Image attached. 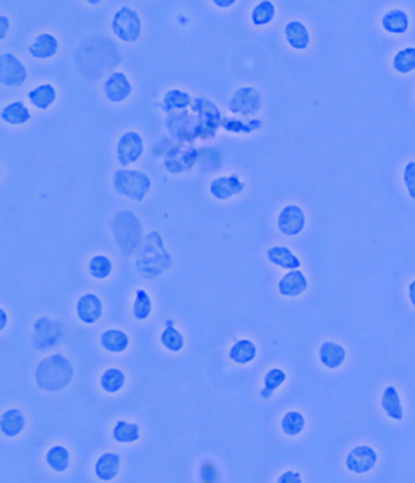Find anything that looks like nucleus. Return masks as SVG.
<instances>
[{
	"label": "nucleus",
	"instance_id": "obj_26",
	"mask_svg": "<svg viewBox=\"0 0 415 483\" xmlns=\"http://www.w3.org/2000/svg\"><path fill=\"white\" fill-rule=\"evenodd\" d=\"M257 357V346L250 339H238L229 349V358L237 365H247Z\"/></svg>",
	"mask_w": 415,
	"mask_h": 483
},
{
	"label": "nucleus",
	"instance_id": "obj_32",
	"mask_svg": "<svg viewBox=\"0 0 415 483\" xmlns=\"http://www.w3.org/2000/svg\"><path fill=\"white\" fill-rule=\"evenodd\" d=\"M190 104H191L190 95H186V93L179 91V90H170L169 93H165L164 95L163 109L168 114H172V112L184 111L186 106H190Z\"/></svg>",
	"mask_w": 415,
	"mask_h": 483
},
{
	"label": "nucleus",
	"instance_id": "obj_30",
	"mask_svg": "<svg viewBox=\"0 0 415 483\" xmlns=\"http://www.w3.org/2000/svg\"><path fill=\"white\" fill-rule=\"evenodd\" d=\"M161 344H163L164 349H168L170 352H179L184 347V336L174 328V321L172 320H165L164 329L161 332Z\"/></svg>",
	"mask_w": 415,
	"mask_h": 483
},
{
	"label": "nucleus",
	"instance_id": "obj_42",
	"mask_svg": "<svg viewBox=\"0 0 415 483\" xmlns=\"http://www.w3.org/2000/svg\"><path fill=\"white\" fill-rule=\"evenodd\" d=\"M0 25H2V31H0V38H5L8 31V18L5 15H0Z\"/></svg>",
	"mask_w": 415,
	"mask_h": 483
},
{
	"label": "nucleus",
	"instance_id": "obj_41",
	"mask_svg": "<svg viewBox=\"0 0 415 483\" xmlns=\"http://www.w3.org/2000/svg\"><path fill=\"white\" fill-rule=\"evenodd\" d=\"M278 483H302V477H300L299 472L287 470V472H284L281 477H279Z\"/></svg>",
	"mask_w": 415,
	"mask_h": 483
},
{
	"label": "nucleus",
	"instance_id": "obj_7",
	"mask_svg": "<svg viewBox=\"0 0 415 483\" xmlns=\"http://www.w3.org/2000/svg\"><path fill=\"white\" fill-rule=\"evenodd\" d=\"M28 76L26 67L20 62L17 57L10 52H4L0 55V83L7 88H20L23 86Z\"/></svg>",
	"mask_w": 415,
	"mask_h": 483
},
{
	"label": "nucleus",
	"instance_id": "obj_6",
	"mask_svg": "<svg viewBox=\"0 0 415 483\" xmlns=\"http://www.w3.org/2000/svg\"><path fill=\"white\" fill-rule=\"evenodd\" d=\"M263 106L259 91L252 86H243L233 93L229 102V111L236 116H253Z\"/></svg>",
	"mask_w": 415,
	"mask_h": 483
},
{
	"label": "nucleus",
	"instance_id": "obj_23",
	"mask_svg": "<svg viewBox=\"0 0 415 483\" xmlns=\"http://www.w3.org/2000/svg\"><path fill=\"white\" fill-rule=\"evenodd\" d=\"M0 118L8 125H23L31 118V114L23 101H13L2 107Z\"/></svg>",
	"mask_w": 415,
	"mask_h": 483
},
{
	"label": "nucleus",
	"instance_id": "obj_1",
	"mask_svg": "<svg viewBox=\"0 0 415 483\" xmlns=\"http://www.w3.org/2000/svg\"><path fill=\"white\" fill-rule=\"evenodd\" d=\"M137 271L147 279H154L172 266V257L165 250L163 236L151 231L144 236L142 252L135 261Z\"/></svg>",
	"mask_w": 415,
	"mask_h": 483
},
{
	"label": "nucleus",
	"instance_id": "obj_10",
	"mask_svg": "<svg viewBox=\"0 0 415 483\" xmlns=\"http://www.w3.org/2000/svg\"><path fill=\"white\" fill-rule=\"evenodd\" d=\"M376 461L378 456L375 453V449L370 448V446H355V448L351 449V453L347 454L346 467L352 474L362 475L370 472L373 467H375Z\"/></svg>",
	"mask_w": 415,
	"mask_h": 483
},
{
	"label": "nucleus",
	"instance_id": "obj_36",
	"mask_svg": "<svg viewBox=\"0 0 415 483\" xmlns=\"http://www.w3.org/2000/svg\"><path fill=\"white\" fill-rule=\"evenodd\" d=\"M393 69L401 75L415 70V48H404L393 57Z\"/></svg>",
	"mask_w": 415,
	"mask_h": 483
},
{
	"label": "nucleus",
	"instance_id": "obj_45",
	"mask_svg": "<svg viewBox=\"0 0 415 483\" xmlns=\"http://www.w3.org/2000/svg\"><path fill=\"white\" fill-rule=\"evenodd\" d=\"M0 315H2V323H0V329H4L5 326H7V311L2 308L0 310Z\"/></svg>",
	"mask_w": 415,
	"mask_h": 483
},
{
	"label": "nucleus",
	"instance_id": "obj_25",
	"mask_svg": "<svg viewBox=\"0 0 415 483\" xmlns=\"http://www.w3.org/2000/svg\"><path fill=\"white\" fill-rule=\"evenodd\" d=\"M57 97V93H55V88L50 85V83H43V85L33 88L28 93V100L29 102L33 104L36 109H39V111H46V109H49L52 104H54Z\"/></svg>",
	"mask_w": 415,
	"mask_h": 483
},
{
	"label": "nucleus",
	"instance_id": "obj_13",
	"mask_svg": "<svg viewBox=\"0 0 415 483\" xmlns=\"http://www.w3.org/2000/svg\"><path fill=\"white\" fill-rule=\"evenodd\" d=\"M76 316L81 323L95 325L102 316V302L96 294H83L75 306Z\"/></svg>",
	"mask_w": 415,
	"mask_h": 483
},
{
	"label": "nucleus",
	"instance_id": "obj_19",
	"mask_svg": "<svg viewBox=\"0 0 415 483\" xmlns=\"http://www.w3.org/2000/svg\"><path fill=\"white\" fill-rule=\"evenodd\" d=\"M57 50H59V43H57L55 36L49 33L38 34L29 46V54L39 60L50 59L57 54Z\"/></svg>",
	"mask_w": 415,
	"mask_h": 483
},
{
	"label": "nucleus",
	"instance_id": "obj_4",
	"mask_svg": "<svg viewBox=\"0 0 415 483\" xmlns=\"http://www.w3.org/2000/svg\"><path fill=\"white\" fill-rule=\"evenodd\" d=\"M114 190L123 198L133 201H143L151 190V180L142 170L118 169L112 177Z\"/></svg>",
	"mask_w": 415,
	"mask_h": 483
},
{
	"label": "nucleus",
	"instance_id": "obj_17",
	"mask_svg": "<svg viewBox=\"0 0 415 483\" xmlns=\"http://www.w3.org/2000/svg\"><path fill=\"white\" fill-rule=\"evenodd\" d=\"M318 358L321 365L329 368V370H336V368H339L346 360V349L339 342L325 341L323 344L320 346Z\"/></svg>",
	"mask_w": 415,
	"mask_h": 483
},
{
	"label": "nucleus",
	"instance_id": "obj_9",
	"mask_svg": "<svg viewBox=\"0 0 415 483\" xmlns=\"http://www.w3.org/2000/svg\"><path fill=\"white\" fill-rule=\"evenodd\" d=\"M33 329L34 342L41 349L57 344L62 336V325L57 320L49 318V316H41V318L36 320Z\"/></svg>",
	"mask_w": 415,
	"mask_h": 483
},
{
	"label": "nucleus",
	"instance_id": "obj_20",
	"mask_svg": "<svg viewBox=\"0 0 415 483\" xmlns=\"http://www.w3.org/2000/svg\"><path fill=\"white\" fill-rule=\"evenodd\" d=\"M266 258H268L269 263L274 264V266H279L283 269H289V271L300 268L299 257H295L292 250H290V248H287V247H284V245H276V247L268 248Z\"/></svg>",
	"mask_w": 415,
	"mask_h": 483
},
{
	"label": "nucleus",
	"instance_id": "obj_31",
	"mask_svg": "<svg viewBox=\"0 0 415 483\" xmlns=\"http://www.w3.org/2000/svg\"><path fill=\"white\" fill-rule=\"evenodd\" d=\"M123 384H125V375H123V372L118 370V368H107V370H104L100 378L101 389L104 393L109 394L121 391Z\"/></svg>",
	"mask_w": 415,
	"mask_h": 483
},
{
	"label": "nucleus",
	"instance_id": "obj_18",
	"mask_svg": "<svg viewBox=\"0 0 415 483\" xmlns=\"http://www.w3.org/2000/svg\"><path fill=\"white\" fill-rule=\"evenodd\" d=\"M121 470V458L116 453H104L97 458L95 464V475L101 482H111Z\"/></svg>",
	"mask_w": 415,
	"mask_h": 483
},
{
	"label": "nucleus",
	"instance_id": "obj_5",
	"mask_svg": "<svg viewBox=\"0 0 415 483\" xmlns=\"http://www.w3.org/2000/svg\"><path fill=\"white\" fill-rule=\"evenodd\" d=\"M112 31L123 43H135L142 34V20L135 8L121 7L112 17Z\"/></svg>",
	"mask_w": 415,
	"mask_h": 483
},
{
	"label": "nucleus",
	"instance_id": "obj_40",
	"mask_svg": "<svg viewBox=\"0 0 415 483\" xmlns=\"http://www.w3.org/2000/svg\"><path fill=\"white\" fill-rule=\"evenodd\" d=\"M200 480L203 483H211L219 480V472L212 462H203L200 467Z\"/></svg>",
	"mask_w": 415,
	"mask_h": 483
},
{
	"label": "nucleus",
	"instance_id": "obj_2",
	"mask_svg": "<svg viewBox=\"0 0 415 483\" xmlns=\"http://www.w3.org/2000/svg\"><path fill=\"white\" fill-rule=\"evenodd\" d=\"M72 378H74V365L62 354L44 357L34 370L36 384L49 393L65 389L70 384Z\"/></svg>",
	"mask_w": 415,
	"mask_h": 483
},
{
	"label": "nucleus",
	"instance_id": "obj_11",
	"mask_svg": "<svg viewBox=\"0 0 415 483\" xmlns=\"http://www.w3.org/2000/svg\"><path fill=\"white\" fill-rule=\"evenodd\" d=\"M305 227V212L297 205L284 206L278 215V229L284 236L295 237L304 231Z\"/></svg>",
	"mask_w": 415,
	"mask_h": 483
},
{
	"label": "nucleus",
	"instance_id": "obj_28",
	"mask_svg": "<svg viewBox=\"0 0 415 483\" xmlns=\"http://www.w3.org/2000/svg\"><path fill=\"white\" fill-rule=\"evenodd\" d=\"M46 464H48L50 470L59 472V474L65 472L67 469H69V464H70L69 449L62 444L52 446V448L48 449V453H46Z\"/></svg>",
	"mask_w": 415,
	"mask_h": 483
},
{
	"label": "nucleus",
	"instance_id": "obj_27",
	"mask_svg": "<svg viewBox=\"0 0 415 483\" xmlns=\"http://www.w3.org/2000/svg\"><path fill=\"white\" fill-rule=\"evenodd\" d=\"M381 407L385 410V414L393 420H402V404L401 397H399L397 389L389 384L385 388V391L381 394Z\"/></svg>",
	"mask_w": 415,
	"mask_h": 483
},
{
	"label": "nucleus",
	"instance_id": "obj_15",
	"mask_svg": "<svg viewBox=\"0 0 415 483\" xmlns=\"http://www.w3.org/2000/svg\"><path fill=\"white\" fill-rule=\"evenodd\" d=\"M307 278L305 274L300 271V269H292L287 274L279 279L278 283V290L279 294L284 295V297H299L300 294H304L307 290Z\"/></svg>",
	"mask_w": 415,
	"mask_h": 483
},
{
	"label": "nucleus",
	"instance_id": "obj_3",
	"mask_svg": "<svg viewBox=\"0 0 415 483\" xmlns=\"http://www.w3.org/2000/svg\"><path fill=\"white\" fill-rule=\"evenodd\" d=\"M111 229L118 245V250L125 257L135 254V252L143 245V226L138 217L135 216V212L127 210L116 212V216L112 217Z\"/></svg>",
	"mask_w": 415,
	"mask_h": 483
},
{
	"label": "nucleus",
	"instance_id": "obj_16",
	"mask_svg": "<svg viewBox=\"0 0 415 483\" xmlns=\"http://www.w3.org/2000/svg\"><path fill=\"white\" fill-rule=\"evenodd\" d=\"M26 427V415L22 409H8L0 415V433L5 438H13L23 432Z\"/></svg>",
	"mask_w": 415,
	"mask_h": 483
},
{
	"label": "nucleus",
	"instance_id": "obj_21",
	"mask_svg": "<svg viewBox=\"0 0 415 483\" xmlns=\"http://www.w3.org/2000/svg\"><path fill=\"white\" fill-rule=\"evenodd\" d=\"M383 29L389 34H404L409 29V15L401 8H391L381 17Z\"/></svg>",
	"mask_w": 415,
	"mask_h": 483
},
{
	"label": "nucleus",
	"instance_id": "obj_33",
	"mask_svg": "<svg viewBox=\"0 0 415 483\" xmlns=\"http://www.w3.org/2000/svg\"><path fill=\"white\" fill-rule=\"evenodd\" d=\"M285 381V372H283L281 368H271L264 373L263 376V389L259 391V396L263 399H269L273 396V393L281 386Z\"/></svg>",
	"mask_w": 415,
	"mask_h": 483
},
{
	"label": "nucleus",
	"instance_id": "obj_44",
	"mask_svg": "<svg viewBox=\"0 0 415 483\" xmlns=\"http://www.w3.org/2000/svg\"><path fill=\"white\" fill-rule=\"evenodd\" d=\"M409 299H411V304L415 306V279L409 285Z\"/></svg>",
	"mask_w": 415,
	"mask_h": 483
},
{
	"label": "nucleus",
	"instance_id": "obj_35",
	"mask_svg": "<svg viewBox=\"0 0 415 483\" xmlns=\"http://www.w3.org/2000/svg\"><path fill=\"white\" fill-rule=\"evenodd\" d=\"M305 428V419L304 415L297 410H289L281 419V430L285 436H299Z\"/></svg>",
	"mask_w": 415,
	"mask_h": 483
},
{
	"label": "nucleus",
	"instance_id": "obj_29",
	"mask_svg": "<svg viewBox=\"0 0 415 483\" xmlns=\"http://www.w3.org/2000/svg\"><path fill=\"white\" fill-rule=\"evenodd\" d=\"M112 436L117 443H122V444L135 443V441L140 440V427L133 422L118 420L112 428Z\"/></svg>",
	"mask_w": 415,
	"mask_h": 483
},
{
	"label": "nucleus",
	"instance_id": "obj_12",
	"mask_svg": "<svg viewBox=\"0 0 415 483\" xmlns=\"http://www.w3.org/2000/svg\"><path fill=\"white\" fill-rule=\"evenodd\" d=\"M104 96L111 102H122L132 93V83L122 72H112L102 83Z\"/></svg>",
	"mask_w": 415,
	"mask_h": 483
},
{
	"label": "nucleus",
	"instance_id": "obj_34",
	"mask_svg": "<svg viewBox=\"0 0 415 483\" xmlns=\"http://www.w3.org/2000/svg\"><path fill=\"white\" fill-rule=\"evenodd\" d=\"M151 310H153L151 299H149L147 290L137 289V292H135V302L132 306L133 318L137 321H144L149 315H151Z\"/></svg>",
	"mask_w": 415,
	"mask_h": 483
},
{
	"label": "nucleus",
	"instance_id": "obj_24",
	"mask_svg": "<svg viewBox=\"0 0 415 483\" xmlns=\"http://www.w3.org/2000/svg\"><path fill=\"white\" fill-rule=\"evenodd\" d=\"M100 342L104 351L111 354H121L128 347L130 339L122 329H106L101 334Z\"/></svg>",
	"mask_w": 415,
	"mask_h": 483
},
{
	"label": "nucleus",
	"instance_id": "obj_38",
	"mask_svg": "<svg viewBox=\"0 0 415 483\" xmlns=\"http://www.w3.org/2000/svg\"><path fill=\"white\" fill-rule=\"evenodd\" d=\"M88 273L95 279H106L112 273V263L106 254H95L88 261Z\"/></svg>",
	"mask_w": 415,
	"mask_h": 483
},
{
	"label": "nucleus",
	"instance_id": "obj_14",
	"mask_svg": "<svg viewBox=\"0 0 415 483\" xmlns=\"http://www.w3.org/2000/svg\"><path fill=\"white\" fill-rule=\"evenodd\" d=\"M243 189H245V184L238 179L237 174L217 177L210 184V193L216 200H229L232 196L242 193Z\"/></svg>",
	"mask_w": 415,
	"mask_h": 483
},
{
	"label": "nucleus",
	"instance_id": "obj_22",
	"mask_svg": "<svg viewBox=\"0 0 415 483\" xmlns=\"http://www.w3.org/2000/svg\"><path fill=\"white\" fill-rule=\"evenodd\" d=\"M285 39H287L289 46L295 50H304L308 48L310 44V33L307 26L300 22H289L284 28Z\"/></svg>",
	"mask_w": 415,
	"mask_h": 483
},
{
	"label": "nucleus",
	"instance_id": "obj_8",
	"mask_svg": "<svg viewBox=\"0 0 415 483\" xmlns=\"http://www.w3.org/2000/svg\"><path fill=\"white\" fill-rule=\"evenodd\" d=\"M144 149L143 138L140 137V133L137 132H125L118 138L117 148H116V156H117V163L123 165L133 164L142 158Z\"/></svg>",
	"mask_w": 415,
	"mask_h": 483
},
{
	"label": "nucleus",
	"instance_id": "obj_37",
	"mask_svg": "<svg viewBox=\"0 0 415 483\" xmlns=\"http://www.w3.org/2000/svg\"><path fill=\"white\" fill-rule=\"evenodd\" d=\"M274 15H276V7H274V4L269 2V0H261V2H258L255 7H253L250 18L252 23L255 26H264L273 22Z\"/></svg>",
	"mask_w": 415,
	"mask_h": 483
},
{
	"label": "nucleus",
	"instance_id": "obj_39",
	"mask_svg": "<svg viewBox=\"0 0 415 483\" xmlns=\"http://www.w3.org/2000/svg\"><path fill=\"white\" fill-rule=\"evenodd\" d=\"M402 179H404V184H406L409 196H411V198H415V161H409V163H406V165H404Z\"/></svg>",
	"mask_w": 415,
	"mask_h": 483
},
{
	"label": "nucleus",
	"instance_id": "obj_43",
	"mask_svg": "<svg viewBox=\"0 0 415 483\" xmlns=\"http://www.w3.org/2000/svg\"><path fill=\"white\" fill-rule=\"evenodd\" d=\"M236 4V0H215V5L219 8H229Z\"/></svg>",
	"mask_w": 415,
	"mask_h": 483
}]
</instances>
